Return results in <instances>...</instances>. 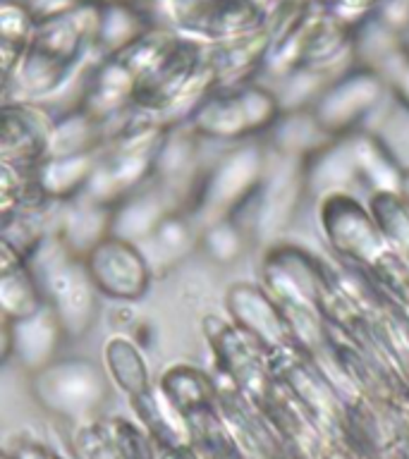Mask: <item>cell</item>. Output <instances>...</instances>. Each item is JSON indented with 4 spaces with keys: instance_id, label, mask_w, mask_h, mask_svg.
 <instances>
[{
    "instance_id": "obj_1",
    "label": "cell",
    "mask_w": 409,
    "mask_h": 459,
    "mask_svg": "<svg viewBox=\"0 0 409 459\" xmlns=\"http://www.w3.org/2000/svg\"><path fill=\"white\" fill-rule=\"evenodd\" d=\"M168 13L187 31L213 39L251 34L264 22L257 0H168Z\"/></svg>"
},
{
    "instance_id": "obj_2",
    "label": "cell",
    "mask_w": 409,
    "mask_h": 459,
    "mask_svg": "<svg viewBox=\"0 0 409 459\" xmlns=\"http://www.w3.org/2000/svg\"><path fill=\"white\" fill-rule=\"evenodd\" d=\"M86 5H89V0H29V10L43 22L77 13V10H84Z\"/></svg>"
},
{
    "instance_id": "obj_3",
    "label": "cell",
    "mask_w": 409,
    "mask_h": 459,
    "mask_svg": "<svg viewBox=\"0 0 409 459\" xmlns=\"http://www.w3.org/2000/svg\"><path fill=\"white\" fill-rule=\"evenodd\" d=\"M383 3V0H337V5L347 7V10H366V7H373Z\"/></svg>"
},
{
    "instance_id": "obj_4",
    "label": "cell",
    "mask_w": 409,
    "mask_h": 459,
    "mask_svg": "<svg viewBox=\"0 0 409 459\" xmlns=\"http://www.w3.org/2000/svg\"><path fill=\"white\" fill-rule=\"evenodd\" d=\"M108 3H132V0H108Z\"/></svg>"
},
{
    "instance_id": "obj_5",
    "label": "cell",
    "mask_w": 409,
    "mask_h": 459,
    "mask_svg": "<svg viewBox=\"0 0 409 459\" xmlns=\"http://www.w3.org/2000/svg\"><path fill=\"white\" fill-rule=\"evenodd\" d=\"M326 3H337V0H326Z\"/></svg>"
}]
</instances>
